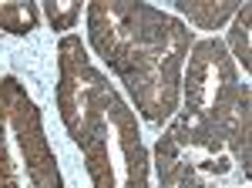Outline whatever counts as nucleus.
I'll use <instances>...</instances> for the list:
<instances>
[{"mask_svg":"<svg viewBox=\"0 0 252 188\" xmlns=\"http://www.w3.org/2000/svg\"><path fill=\"white\" fill-rule=\"evenodd\" d=\"M88 34L148 121L158 125L178 111L182 71L195 44L178 17L152 3L94 0L88 7Z\"/></svg>","mask_w":252,"mask_h":188,"instance_id":"f257e3e1","label":"nucleus"},{"mask_svg":"<svg viewBox=\"0 0 252 188\" xmlns=\"http://www.w3.org/2000/svg\"><path fill=\"white\" fill-rule=\"evenodd\" d=\"M161 188H249V128L178 118L155 145Z\"/></svg>","mask_w":252,"mask_h":188,"instance_id":"f03ea898","label":"nucleus"},{"mask_svg":"<svg viewBox=\"0 0 252 188\" xmlns=\"http://www.w3.org/2000/svg\"><path fill=\"white\" fill-rule=\"evenodd\" d=\"M0 188H64L37 104L17 77H0Z\"/></svg>","mask_w":252,"mask_h":188,"instance_id":"7ed1b4c3","label":"nucleus"},{"mask_svg":"<svg viewBox=\"0 0 252 188\" xmlns=\"http://www.w3.org/2000/svg\"><path fill=\"white\" fill-rule=\"evenodd\" d=\"M185 111L178 118L192 125L249 128V88L239 81L232 54L222 40H195L185 57Z\"/></svg>","mask_w":252,"mask_h":188,"instance_id":"20e7f679","label":"nucleus"},{"mask_svg":"<svg viewBox=\"0 0 252 188\" xmlns=\"http://www.w3.org/2000/svg\"><path fill=\"white\" fill-rule=\"evenodd\" d=\"M81 151L94 188H152L148 151L138 138L135 114L115 88H108V94L101 97L97 118Z\"/></svg>","mask_w":252,"mask_h":188,"instance_id":"39448f33","label":"nucleus"},{"mask_svg":"<svg viewBox=\"0 0 252 188\" xmlns=\"http://www.w3.org/2000/svg\"><path fill=\"white\" fill-rule=\"evenodd\" d=\"M58 108H61V121L67 134L84 145L88 134H91V125L97 118V108H101V97L108 94V77L91 64V57L84 51L81 37L67 34L61 37L58 44Z\"/></svg>","mask_w":252,"mask_h":188,"instance_id":"423d86ee","label":"nucleus"},{"mask_svg":"<svg viewBox=\"0 0 252 188\" xmlns=\"http://www.w3.org/2000/svg\"><path fill=\"white\" fill-rule=\"evenodd\" d=\"M175 10L185 14L189 24L198 27V31H215V27H222L229 17H235L239 3L235 0H178Z\"/></svg>","mask_w":252,"mask_h":188,"instance_id":"0eeeda50","label":"nucleus"},{"mask_svg":"<svg viewBox=\"0 0 252 188\" xmlns=\"http://www.w3.org/2000/svg\"><path fill=\"white\" fill-rule=\"evenodd\" d=\"M37 3L31 0H0V27L10 34H31L37 27Z\"/></svg>","mask_w":252,"mask_h":188,"instance_id":"6e6552de","label":"nucleus"},{"mask_svg":"<svg viewBox=\"0 0 252 188\" xmlns=\"http://www.w3.org/2000/svg\"><path fill=\"white\" fill-rule=\"evenodd\" d=\"M249 20H252V7L242 3L232 17V31H229V47H232V61L242 64V71H249Z\"/></svg>","mask_w":252,"mask_h":188,"instance_id":"1a4fd4ad","label":"nucleus"},{"mask_svg":"<svg viewBox=\"0 0 252 188\" xmlns=\"http://www.w3.org/2000/svg\"><path fill=\"white\" fill-rule=\"evenodd\" d=\"M44 10L54 31H71L81 17V3L78 0H44Z\"/></svg>","mask_w":252,"mask_h":188,"instance_id":"9d476101","label":"nucleus"}]
</instances>
